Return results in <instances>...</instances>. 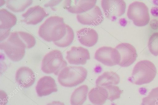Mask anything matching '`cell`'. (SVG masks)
Instances as JSON below:
<instances>
[{
  "label": "cell",
  "instance_id": "ac0fdd59",
  "mask_svg": "<svg viewBox=\"0 0 158 105\" xmlns=\"http://www.w3.org/2000/svg\"><path fill=\"white\" fill-rule=\"evenodd\" d=\"M35 75L33 71L27 67L23 66L17 70L15 80L19 85L25 88L30 87L35 82Z\"/></svg>",
  "mask_w": 158,
  "mask_h": 105
},
{
  "label": "cell",
  "instance_id": "7a4b0ae2",
  "mask_svg": "<svg viewBox=\"0 0 158 105\" xmlns=\"http://www.w3.org/2000/svg\"><path fill=\"white\" fill-rule=\"evenodd\" d=\"M0 48L11 60L17 62L24 56L27 46L18 32H14L5 41L0 42Z\"/></svg>",
  "mask_w": 158,
  "mask_h": 105
},
{
  "label": "cell",
  "instance_id": "8fae6325",
  "mask_svg": "<svg viewBox=\"0 0 158 105\" xmlns=\"http://www.w3.org/2000/svg\"><path fill=\"white\" fill-rule=\"evenodd\" d=\"M76 17L78 22L81 24L94 26L101 24L104 18L100 8L96 5L89 11L77 14Z\"/></svg>",
  "mask_w": 158,
  "mask_h": 105
},
{
  "label": "cell",
  "instance_id": "d4e9b609",
  "mask_svg": "<svg viewBox=\"0 0 158 105\" xmlns=\"http://www.w3.org/2000/svg\"><path fill=\"white\" fill-rule=\"evenodd\" d=\"M104 88L107 91L108 99L111 101L119 99L122 93V91L119 87L114 85H109Z\"/></svg>",
  "mask_w": 158,
  "mask_h": 105
},
{
  "label": "cell",
  "instance_id": "4fadbf2b",
  "mask_svg": "<svg viewBox=\"0 0 158 105\" xmlns=\"http://www.w3.org/2000/svg\"><path fill=\"white\" fill-rule=\"evenodd\" d=\"M64 7L69 12L77 14L85 12L95 6L97 0H65Z\"/></svg>",
  "mask_w": 158,
  "mask_h": 105
},
{
  "label": "cell",
  "instance_id": "484cf974",
  "mask_svg": "<svg viewBox=\"0 0 158 105\" xmlns=\"http://www.w3.org/2000/svg\"><path fill=\"white\" fill-rule=\"evenodd\" d=\"M18 33L25 43L27 49L31 48L35 45V37L32 35L23 31H19Z\"/></svg>",
  "mask_w": 158,
  "mask_h": 105
},
{
  "label": "cell",
  "instance_id": "2e32d148",
  "mask_svg": "<svg viewBox=\"0 0 158 105\" xmlns=\"http://www.w3.org/2000/svg\"><path fill=\"white\" fill-rule=\"evenodd\" d=\"M17 18L7 10H0V33L3 36H9L10 29L16 23Z\"/></svg>",
  "mask_w": 158,
  "mask_h": 105
},
{
  "label": "cell",
  "instance_id": "30bf717a",
  "mask_svg": "<svg viewBox=\"0 0 158 105\" xmlns=\"http://www.w3.org/2000/svg\"><path fill=\"white\" fill-rule=\"evenodd\" d=\"M115 48L119 52L120 60L118 65L126 67L132 64L136 60L137 56L135 47L127 43H122L117 45Z\"/></svg>",
  "mask_w": 158,
  "mask_h": 105
},
{
  "label": "cell",
  "instance_id": "8992f818",
  "mask_svg": "<svg viewBox=\"0 0 158 105\" xmlns=\"http://www.w3.org/2000/svg\"><path fill=\"white\" fill-rule=\"evenodd\" d=\"M94 58L108 66L118 65L120 60V56L118 50L115 48L106 46L101 47L96 51Z\"/></svg>",
  "mask_w": 158,
  "mask_h": 105
},
{
  "label": "cell",
  "instance_id": "4316f807",
  "mask_svg": "<svg viewBox=\"0 0 158 105\" xmlns=\"http://www.w3.org/2000/svg\"><path fill=\"white\" fill-rule=\"evenodd\" d=\"M47 105H64V104L63 102L55 101L47 104Z\"/></svg>",
  "mask_w": 158,
  "mask_h": 105
},
{
  "label": "cell",
  "instance_id": "3957f363",
  "mask_svg": "<svg viewBox=\"0 0 158 105\" xmlns=\"http://www.w3.org/2000/svg\"><path fill=\"white\" fill-rule=\"evenodd\" d=\"M87 74V70L82 66H67L60 72L57 79L61 85L66 87H72L84 82Z\"/></svg>",
  "mask_w": 158,
  "mask_h": 105
},
{
  "label": "cell",
  "instance_id": "d6986e66",
  "mask_svg": "<svg viewBox=\"0 0 158 105\" xmlns=\"http://www.w3.org/2000/svg\"><path fill=\"white\" fill-rule=\"evenodd\" d=\"M89 101L95 105H102L107 99L108 94L107 90L104 88L96 86L91 89L88 94Z\"/></svg>",
  "mask_w": 158,
  "mask_h": 105
},
{
  "label": "cell",
  "instance_id": "ba28073f",
  "mask_svg": "<svg viewBox=\"0 0 158 105\" xmlns=\"http://www.w3.org/2000/svg\"><path fill=\"white\" fill-rule=\"evenodd\" d=\"M101 5L104 16L111 20L122 16L126 8V3L123 0H102Z\"/></svg>",
  "mask_w": 158,
  "mask_h": 105
},
{
  "label": "cell",
  "instance_id": "9a60e30c",
  "mask_svg": "<svg viewBox=\"0 0 158 105\" xmlns=\"http://www.w3.org/2000/svg\"><path fill=\"white\" fill-rule=\"evenodd\" d=\"M35 88L39 97L48 95L58 90L55 80L49 76H44L41 78L38 81Z\"/></svg>",
  "mask_w": 158,
  "mask_h": 105
},
{
  "label": "cell",
  "instance_id": "6da1fadb",
  "mask_svg": "<svg viewBox=\"0 0 158 105\" xmlns=\"http://www.w3.org/2000/svg\"><path fill=\"white\" fill-rule=\"evenodd\" d=\"M156 73V67L152 62L148 60H142L134 67L128 80L137 85L148 84L153 80Z\"/></svg>",
  "mask_w": 158,
  "mask_h": 105
},
{
  "label": "cell",
  "instance_id": "83f0119b",
  "mask_svg": "<svg viewBox=\"0 0 158 105\" xmlns=\"http://www.w3.org/2000/svg\"><path fill=\"white\" fill-rule=\"evenodd\" d=\"M90 105V104H89V105Z\"/></svg>",
  "mask_w": 158,
  "mask_h": 105
},
{
  "label": "cell",
  "instance_id": "e0dca14e",
  "mask_svg": "<svg viewBox=\"0 0 158 105\" xmlns=\"http://www.w3.org/2000/svg\"><path fill=\"white\" fill-rule=\"evenodd\" d=\"M76 36L80 43L88 47L94 46L98 40L97 33L90 27L84 28L78 30L76 32Z\"/></svg>",
  "mask_w": 158,
  "mask_h": 105
},
{
  "label": "cell",
  "instance_id": "603a6c76",
  "mask_svg": "<svg viewBox=\"0 0 158 105\" xmlns=\"http://www.w3.org/2000/svg\"><path fill=\"white\" fill-rule=\"evenodd\" d=\"M141 105H158V87L152 89L143 98Z\"/></svg>",
  "mask_w": 158,
  "mask_h": 105
},
{
  "label": "cell",
  "instance_id": "cb8c5ba5",
  "mask_svg": "<svg viewBox=\"0 0 158 105\" xmlns=\"http://www.w3.org/2000/svg\"><path fill=\"white\" fill-rule=\"evenodd\" d=\"M148 46L150 52L155 56H158V32L153 33L150 37Z\"/></svg>",
  "mask_w": 158,
  "mask_h": 105
},
{
  "label": "cell",
  "instance_id": "ffe728a7",
  "mask_svg": "<svg viewBox=\"0 0 158 105\" xmlns=\"http://www.w3.org/2000/svg\"><path fill=\"white\" fill-rule=\"evenodd\" d=\"M119 76L113 71H106L99 76L96 80V86L104 87L111 85H117L119 83Z\"/></svg>",
  "mask_w": 158,
  "mask_h": 105
},
{
  "label": "cell",
  "instance_id": "277c9868",
  "mask_svg": "<svg viewBox=\"0 0 158 105\" xmlns=\"http://www.w3.org/2000/svg\"><path fill=\"white\" fill-rule=\"evenodd\" d=\"M67 64L62 52L58 50H53L46 54L43 58L41 70L46 74L53 73L58 75L61 71L67 67Z\"/></svg>",
  "mask_w": 158,
  "mask_h": 105
},
{
  "label": "cell",
  "instance_id": "9c48e42d",
  "mask_svg": "<svg viewBox=\"0 0 158 105\" xmlns=\"http://www.w3.org/2000/svg\"><path fill=\"white\" fill-rule=\"evenodd\" d=\"M64 23L63 18L58 16L49 17L40 26L38 30L39 36L46 41H52L53 35L56 30Z\"/></svg>",
  "mask_w": 158,
  "mask_h": 105
},
{
  "label": "cell",
  "instance_id": "5bb4252c",
  "mask_svg": "<svg viewBox=\"0 0 158 105\" xmlns=\"http://www.w3.org/2000/svg\"><path fill=\"white\" fill-rule=\"evenodd\" d=\"M48 15L42 7L36 5L29 8L22 15L24 18L22 21L28 24L35 25L40 22Z\"/></svg>",
  "mask_w": 158,
  "mask_h": 105
},
{
  "label": "cell",
  "instance_id": "5b68a950",
  "mask_svg": "<svg viewBox=\"0 0 158 105\" xmlns=\"http://www.w3.org/2000/svg\"><path fill=\"white\" fill-rule=\"evenodd\" d=\"M128 18L138 26L147 25L150 21L148 9L143 2L135 1L128 6L127 12Z\"/></svg>",
  "mask_w": 158,
  "mask_h": 105
},
{
  "label": "cell",
  "instance_id": "52a82bcc",
  "mask_svg": "<svg viewBox=\"0 0 158 105\" xmlns=\"http://www.w3.org/2000/svg\"><path fill=\"white\" fill-rule=\"evenodd\" d=\"M74 37L72 29L64 22L56 30L52 36V41L58 47H65L72 43Z\"/></svg>",
  "mask_w": 158,
  "mask_h": 105
},
{
  "label": "cell",
  "instance_id": "7c38bea8",
  "mask_svg": "<svg viewBox=\"0 0 158 105\" xmlns=\"http://www.w3.org/2000/svg\"><path fill=\"white\" fill-rule=\"evenodd\" d=\"M66 59L70 64L83 65L90 59V56L87 49L81 46H73L67 52Z\"/></svg>",
  "mask_w": 158,
  "mask_h": 105
},
{
  "label": "cell",
  "instance_id": "7402d4cb",
  "mask_svg": "<svg viewBox=\"0 0 158 105\" xmlns=\"http://www.w3.org/2000/svg\"><path fill=\"white\" fill-rule=\"evenodd\" d=\"M7 7L15 12H21L32 3V0H6Z\"/></svg>",
  "mask_w": 158,
  "mask_h": 105
},
{
  "label": "cell",
  "instance_id": "44dd1931",
  "mask_svg": "<svg viewBox=\"0 0 158 105\" xmlns=\"http://www.w3.org/2000/svg\"><path fill=\"white\" fill-rule=\"evenodd\" d=\"M89 88L86 85L79 87L73 92L70 98L71 105H82L86 99Z\"/></svg>",
  "mask_w": 158,
  "mask_h": 105
}]
</instances>
